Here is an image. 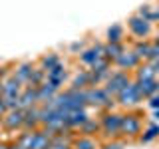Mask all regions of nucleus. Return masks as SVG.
<instances>
[{
  "instance_id": "obj_37",
  "label": "nucleus",
  "mask_w": 159,
  "mask_h": 149,
  "mask_svg": "<svg viewBox=\"0 0 159 149\" xmlns=\"http://www.w3.org/2000/svg\"><path fill=\"white\" fill-rule=\"evenodd\" d=\"M153 44H155V46H159V34H157V38L153 40Z\"/></svg>"
},
{
  "instance_id": "obj_13",
  "label": "nucleus",
  "mask_w": 159,
  "mask_h": 149,
  "mask_svg": "<svg viewBox=\"0 0 159 149\" xmlns=\"http://www.w3.org/2000/svg\"><path fill=\"white\" fill-rule=\"evenodd\" d=\"M34 106H40L38 103V89L32 88V86H24L22 93H20V97H18V109L26 111V109L34 107Z\"/></svg>"
},
{
  "instance_id": "obj_17",
  "label": "nucleus",
  "mask_w": 159,
  "mask_h": 149,
  "mask_svg": "<svg viewBox=\"0 0 159 149\" xmlns=\"http://www.w3.org/2000/svg\"><path fill=\"white\" fill-rule=\"evenodd\" d=\"M133 79L135 82H147V79H157V70L153 64L141 62L139 66L133 70Z\"/></svg>"
},
{
  "instance_id": "obj_14",
  "label": "nucleus",
  "mask_w": 159,
  "mask_h": 149,
  "mask_svg": "<svg viewBox=\"0 0 159 149\" xmlns=\"http://www.w3.org/2000/svg\"><path fill=\"white\" fill-rule=\"evenodd\" d=\"M88 117H89V111H88V109H76V111L66 113V131L76 133L78 129H80V125H82Z\"/></svg>"
},
{
  "instance_id": "obj_8",
  "label": "nucleus",
  "mask_w": 159,
  "mask_h": 149,
  "mask_svg": "<svg viewBox=\"0 0 159 149\" xmlns=\"http://www.w3.org/2000/svg\"><path fill=\"white\" fill-rule=\"evenodd\" d=\"M88 72H89V84H92V88L103 86V82H106L109 78V74H111V62L106 60V58H102V60H98L92 68H88Z\"/></svg>"
},
{
  "instance_id": "obj_26",
  "label": "nucleus",
  "mask_w": 159,
  "mask_h": 149,
  "mask_svg": "<svg viewBox=\"0 0 159 149\" xmlns=\"http://www.w3.org/2000/svg\"><path fill=\"white\" fill-rule=\"evenodd\" d=\"M60 62H62V60H60L58 54L50 52V54H44V56L38 60V64H36V66H40L42 70H46V72H48V70H52V68L56 66V64H60Z\"/></svg>"
},
{
  "instance_id": "obj_25",
  "label": "nucleus",
  "mask_w": 159,
  "mask_h": 149,
  "mask_svg": "<svg viewBox=\"0 0 159 149\" xmlns=\"http://www.w3.org/2000/svg\"><path fill=\"white\" fill-rule=\"evenodd\" d=\"M131 50L137 54V58L141 60V62H147L149 50H151V42H149V40H135V44H133Z\"/></svg>"
},
{
  "instance_id": "obj_29",
  "label": "nucleus",
  "mask_w": 159,
  "mask_h": 149,
  "mask_svg": "<svg viewBox=\"0 0 159 149\" xmlns=\"http://www.w3.org/2000/svg\"><path fill=\"white\" fill-rule=\"evenodd\" d=\"M157 137H159V125H157V123H151V125H149L145 131L137 137V141L139 143H151L153 139H157Z\"/></svg>"
},
{
  "instance_id": "obj_12",
  "label": "nucleus",
  "mask_w": 159,
  "mask_h": 149,
  "mask_svg": "<svg viewBox=\"0 0 159 149\" xmlns=\"http://www.w3.org/2000/svg\"><path fill=\"white\" fill-rule=\"evenodd\" d=\"M102 58H103V44H93L92 48H86V50L80 52V62L88 68H92Z\"/></svg>"
},
{
  "instance_id": "obj_2",
  "label": "nucleus",
  "mask_w": 159,
  "mask_h": 149,
  "mask_svg": "<svg viewBox=\"0 0 159 149\" xmlns=\"http://www.w3.org/2000/svg\"><path fill=\"white\" fill-rule=\"evenodd\" d=\"M143 133V115L139 111L121 113V139L123 141H135Z\"/></svg>"
},
{
  "instance_id": "obj_28",
  "label": "nucleus",
  "mask_w": 159,
  "mask_h": 149,
  "mask_svg": "<svg viewBox=\"0 0 159 149\" xmlns=\"http://www.w3.org/2000/svg\"><path fill=\"white\" fill-rule=\"evenodd\" d=\"M46 70H42L40 66H34L32 70V76H30V82H28V86H32V88H38V86H42L44 82H46Z\"/></svg>"
},
{
  "instance_id": "obj_23",
  "label": "nucleus",
  "mask_w": 159,
  "mask_h": 149,
  "mask_svg": "<svg viewBox=\"0 0 159 149\" xmlns=\"http://www.w3.org/2000/svg\"><path fill=\"white\" fill-rule=\"evenodd\" d=\"M137 88L141 92V97H153L155 93H159V79H147V82H137Z\"/></svg>"
},
{
  "instance_id": "obj_33",
  "label": "nucleus",
  "mask_w": 159,
  "mask_h": 149,
  "mask_svg": "<svg viewBox=\"0 0 159 149\" xmlns=\"http://www.w3.org/2000/svg\"><path fill=\"white\" fill-rule=\"evenodd\" d=\"M6 111H8V107H6V103H4V99L0 97V117H2Z\"/></svg>"
},
{
  "instance_id": "obj_36",
  "label": "nucleus",
  "mask_w": 159,
  "mask_h": 149,
  "mask_svg": "<svg viewBox=\"0 0 159 149\" xmlns=\"http://www.w3.org/2000/svg\"><path fill=\"white\" fill-rule=\"evenodd\" d=\"M153 66H155V70H157V74H159V60H157V62H153Z\"/></svg>"
},
{
  "instance_id": "obj_30",
  "label": "nucleus",
  "mask_w": 159,
  "mask_h": 149,
  "mask_svg": "<svg viewBox=\"0 0 159 149\" xmlns=\"http://www.w3.org/2000/svg\"><path fill=\"white\" fill-rule=\"evenodd\" d=\"M123 147H125L123 139H111V141H103L99 149H123Z\"/></svg>"
},
{
  "instance_id": "obj_24",
  "label": "nucleus",
  "mask_w": 159,
  "mask_h": 149,
  "mask_svg": "<svg viewBox=\"0 0 159 149\" xmlns=\"http://www.w3.org/2000/svg\"><path fill=\"white\" fill-rule=\"evenodd\" d=\"M70 88H72V89H88V88H92V84H89V72H88V70H80L76 76L72 78Z\"/></svg>"
},
{
  "instance_id": "obj_38",
  "label": "nucleus",
  "mask_w": 159,
  "mask_h": 149,
  "mask_svg": "<svg viewBox=\"0 0 159 149\" xmlns=\"http://www.w3.org/2000/svg\"><path fill=\"white\" fill-rule=\"evenodd\" d=\"M155 117H157V119H159V109H155Z\"/></svg>"
},
{
  "instance_id": "obj_27",
  "label": "nucleus",
  "mask_w": 159,
  "mask_h": 149,
  "mask_svg": "<svg viewBox=\"0 0 159 149\" xmlns=\"http://www.w3.org/2000/svg\"><path fill=\"white\" fill-rule=\"evenodd\" d=\"M123 26H119V24H113V26H109L107 28V32H106V38H107V42H111V44H119V42H123Z\"/></svg>"
},
{
  "instance_id": "obj_34",
  "label": "nucleus",
  "mask_w": 159,
  "mask_h": 149,
  "mask_svg": "<svg viewBox=\"0 0 159 149\" xmlns=\"http://www.w3.org/2000/svg\"><path fill=\"white\" fill-rule=\"evenodd\" d=\"M0 149H10V139H0Z\"/></svg>"
},
{
  "instance_id": "obj_10",
  "label": "nucleus",
  "mask_w": 159,
  "mask_h": 149,
  "mask_svg": "<svg viewBox=\"0 0 159 149\" xmlns=\"http://www.w3.org/2000/svg\"><path fill=\"white\" fill-rule=\"evenodd\" d=\"M139 64H141V60L137 58V54L133 52L131 48H125L121 52V56H119L116 62H113V66L119 68L121 72H131V70H135Z\"/></svg>"
},
{
  "instance_id": "obj_19",
  "label": "nucleus",
  "mask_w": 159,
  "mask_h": 149,
  "mask_svg": "<svg viewBox=\"0 0 159 149\" xmlns=\"http://www.w3.org/2000/svg\"><path fill=\"white\" fill-rule=\"evenodd\" d=\"M102 141L98 137H88V135H74L72 139V149H99Z\"/></svg>"
},
{
  "instance_id": "obj_32",
  "label": "nucleus",
  "mask_w": 159,
  "mask_h": 149,
  "mask_svg": "<svg viewBox=\"0 0 159 149\" xmlns=\"http://www.w3.org/2000/svg\"><path fill=\"white\" fill-rule=\"evenodd\" d=\"M82 48H84V42H74L72 46H70V50H72V52H78V50L82 52Z\"/></svg>"
},
{
  "instance_id": "obj_6",
  "label": "nucleus",
  "mask_w": 159,
  "mask_h": 149,
  "mask_svg": "<svg viewBox=\"0 0 159 149\" xmlns=\"http://www.w3.org/2000/svg\"><path fill=\"white\" fill-rule=\"evenodd\" d=\"M141 102H143V97H141V92H139L135 79H131V82H129L127 86L117 93V97H116V103H117V106L127 107V109H129V107L139 106Z\"/></svg>"
},
{
  "instance_id": "obj_39",
  "label": "nucleus",
  "mask_w": 159,
  "mask_h": 149,
  "mask_svg": "<svg viewBox=\"0 0 159 149\" xmlns=\"http://www.w3.org/2000/svg\"><path fill=\"white\" fill-rule=\"evenodd\" d=\"M0 119H2V117H0Z\"/></svg>"
},
{
  "instance_id": "obj_4",
  "label": "nucleus",
  "mask_w": 159,
  "mask_h": 149,
  "mask_svg": "<svg viewBox=\"0 0 159 149\" xmlns=\"http://www.w3.org/2000/svg\"><path fill=\"white\" fill-rule=\"evenodd\" d=\"M22 89H24V86L12 76V74L2 79L0 97L4 99V103H6L8 109H16V107H18V97H20V93H22Z\"/></svg>"
},
{
  "instance_id": "obj_5",
  "label": "nucleus",
  "mask_w": 159,
  "mask_h": 149,
  "mask_svg": "<svg viewBox=\"0 0 159 149\" xmlns=\"http://www.w3.org/2000/svg\"><path fill=\"white\" fill-rule=\"evenodd\" d=\"M131 79H133V78H131V74H129V72H121V70H116V72L109 74V78L106 79V82H103V86H102V88L106 89V92H107L113 99H116V97H117V93L121 92V89L125 88L127 84L131 82Z\"/></svg>"
},
{
  "instance_id": "obj_18",
  "label": "nucleus",
  "mask_w": 159,
  "mask_h": 149,
  "mask_svg": "<svg viewBox=\"0 0 159 149\" xmlns=\"http://www.w3.org/2000/svg\"><path fill=\"white\" fill-rule=\"evenodd\" d=\"M42 127V113L40 106H34L24 111V129H38Z\"/></svg>"
},
{
  "instance_id": "obj_3",
  "label": "nucleus",
  "mask_w": 159,
  "mask_h": 149,
  "mask_svg": "<svg viewBox=\"0 0 159 149\" xmlns=\"http://www.w3.org/2000/svg\"><path fill=\"white\" fill-rule=\"evenodd\" d=\"M84 92H86V103H88V107H96L98 111H109V109H113V107L117 106L116 99L109 96L102 86L88 88V89H84Z\"/></svg>"
},
{
  "instance_id": "obj_16",
  "label": "nucleus",
  "mask_w": 159,
  "mask_h": 149,
  "mask_svg": "<svg viewBox=\"0 0 159 149\" xmlns=\"http://www.w3.org/2000/svg\"><path fill=\"white\" fill-rule=\"evenodd\" d=\"M52 135L54 133H50L48 129L44 127H38L32 131V145L30 149H48L50 143H52Z\"/></svg>"
},
{
  "instance_id": "obj_21",
  "label": "nucleus",
  "mask_w": 159,
  "mask_h": 149,
  "mask_svg": "<svg viewBox=\"0 0 159 149\" xmlns=\"http://www.w3.org/2000/svg\"><path fill=\"white\" fill-rule=\"evenodd\" d=\"M36 89H38V103H40V106H44V103L52 102V99L58 96V89L54 88V86H50L48 82H44L42 86H38Z\"/></svg>"
},
{
  "instance_id": "obj_7",
  "label": "nucleus",
  "mask_w": 159,
  "mask_h": 149,
  "mask_svg": "<svg viewBox=\"0 0 159 149\" xmlns=\"http://www.w3.org/2000/svg\"><path fill=\"white\" fill-rule=\"evenodd\" d=\"M24 129V111L22 109H8L0 119V131L4 133H18Z\"/></svg>"
},
{
  "instance_id": "obj_11",
  "label": "nucleus",
  "mask_w": 159,
  "mask_h": 149,
  "mask_svg": "<svg viewBox=\"0 0 159 149\" xmlns=\"http://www.w3.org/2000/svg\"><path fill=\"white\" fill-rule=\"evenodd\" d=\"M66 79H68V70L64 66V62L56 64V66L52 70H48V74H46V82L50 86H54L58 92H62V86L66 84Z\"/></svg>"
},
{
  "instance_id": "obj_22",
  "label": "nucleus",
  "mask_w": 159,
  "mask_h": 149,
  "mask_svg": "<svg viewBox=\"0 0 159 149\" xmlns=\"http://www.w3.org/2000/svg\"><path fill=\"white\" fill-rule=\"evenodd\" d=\"M125 50V44L119 42V44H111V42H106L103 44V58L109 60V62H116V60L121 56V52Z\"/></svg>"
},
{
  "instance_id": "obj_9",
  "label": "nucleus",
  "mask_w": 159,
  "mask_h": 149,
  "mask_svg": "<svg viewBox=\"0 0 159 149\" xmlns=\"http://www.w3.org/2000/svg\"><path fill=\"white\" fill-rule=\"evenodd\" d=\"M127 28H129V32H131V36L137 38V40H145L149 34H151V22L143 20L141 16H137V14H133V16L127 18Z\"/></svg>"
},
{
  "instance_id": "obj_20",
  "label": "nucleus",
  "mask_w": 159,
  "mask_h": 149,
  "mask_svg": "<svg viewBox=\"0 0 159 149\" xmlns=\"http://www.w3.org/2000/svg\"><path fill=\"white\" fill-rule=\"evenodd\" d=\"M76 133H78V135H88V137H98L99 135V119L89 115L86 121L80 125V129Z\"/></svg>"
},
{
  "instance_id": "obj_31",
  "label": "nucleus",
  "mask_w": 159,
  "mask_h": 149,
  "mask_svg": "<svg viewBox=\"0 0 159 149\" xmlns=\"http://www.w3.org/2000/svg\"><path fill=\"white\" fill-rule=\"evenodd\" d=\"M149 107H151V109H159V93H155V96H153V97H149Z\"/></svg>"
},
{
  "instance_id": "obj_15",
  "label": "nucleus",
  "mask_w": 159,
  "mask_h": 149,
  "mask_svg": "<svg viewBox=\"0 0 159 149\" xmlns=\"http://www.w3.org/2000/svg\"><path fill=\"white\" fill-rule=\"evenodd\" d=\"M34 66H36V64H32V62H18L16 66H12V72H10V74H12L22 86H28Z\"/></svg>"
},
{
  "instance_id": "obj_1",
  "label": "nucleus",
  "mask_w": 159,
  "mask_h": 149,
  "mask_svg": "<svg viewBox=\"0 0 159 149\" xmlns=\"http://www.w3.org/2000/svg\"><path fill=\"white\" fill-rule=\"evenodd\" d=\"M99 119V135L98 139L103 141H111V139H121V111L109 109L102 111Z\"/></svg>"
},
{
  "instance_id": "obj_35",
  "label": "nucleus",
  "mask_w": 159,
  "mask_h": 149,
  "mask_svg": "<svg viewBox=\"0 0 159 149\" xmlns=\"http://www.w3.org/2000/svg\"><path fill=\"white\" fill-rule=\"evenodd\" d=\"M10 149H24V147H20L16 141H14V139H10Z\"/></svg>"
}]
</instances>
